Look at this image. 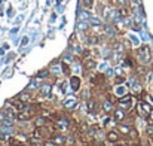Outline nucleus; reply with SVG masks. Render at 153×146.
<instances>
[{
    "label": "nucleus",
    "mask_w": 153,
    "mask_h": 146,
    "mask_svg": "<svg viewBox=\"0 0 153 146\" xmlns=\"http://www.w3.org/2000/svg\"><path fill=\"white\" fill-rule=\"evenodd\" d=\"M77 104H79V101H77V98H67L64 103H62V107L65 109V110H74L76 107H77Z\"/></svg>",
    "instance_id": "nucleus-14"
},
{
    "label": "nucleus",
    "mask_w": 153,
    "mask_h": 146,
    "mask_svg": "<svg viewBox=\"0 0 153 146\" xmlns=\"http://www.w3.org/2000/svg\"><path fill=\"white\" fill-rule=\"evenodd\" d=\"M152 67H153V63H152Z\"/></svg>",
    "instance_id": "nucleus-26"
},
{
    "label": "nucleus",
    "mask_w": 153,
    "mask_h": 146,
    "mask_svg": "<svg viewBox=\"0 0 153 146\" xmlns=\"http://www.w3.org/2000/svg\"><path fill=\"white\" fill-rule=\"evenodd\" d=\"M19 146H30V145H28V143H21Z\"/></svg>",
    "instance_id": "nucleus-25"
},
{
    "label": "nucleus",
    "mask_w": 153,
    "mask_h": 146,
    "mask_svg": "<svg viewBox=\"0 0 153 146\" xmlns=\"http://www.w3.org/2000/svg\"><path fill=\"white\" fill-rule=\"evenodd\" d=\"M135 60H137V63L144 64V66L150 64L153 61L150 46L149 45H141L140 48H137V51H135Z\"/></svg>",
    "instance_id": "nucleus-1"
},
{
    "label": "nucleus",
    "mask_w": 153,
    "mask_h": 146,
    "mask_svg": "<svg viewBox=\"0 0 153 146\" xmlns=\"http://www.w3.org/2000/svg\"><path fill=\"white\" fill-rule=\"evenodd\" d=\"M125 81H126V78H125L123 75H120V76L117 75V76L113 79V85H123V84H125Z\"/></svg>",
    "instance_id": "nucleus-21"
},
{
    "label": "nucleus",
    "mask_w": 153,
    "mask_h": 146,
    "mask_svg": "<svg viewBox=\"0 0 153 146\" xmlns=\"http://www.w3.org/2000/svg\"><path fill=\"white\" fill-rule=\"evenodd\" d=\"M43 146H56V145L52 142L51 137H48V139H45V140H43Z\"/></svg>",
    "instance_id": "nucleus-24"
},
{
    "label": "nucleus",
    "mask_w": 153,
    "mask_h": 146,
    "mask_svg": "<svg viewBox=\"0 0 153 146\" xmlns=\"http://www.w3.org/2000/svg\"><path fill=\"white\" fill-rule=\"evenodd\" d=\"M116 103L114 101H111L110 98H107L105 97V100H102L101 101V112L102 113H105V115H111V112L114 110V106Z\"/></svg>",
    "instance_id": "nucleus-8"
},
{
    "label": "nucleus",
    "mask_w": 153,
    "mask_h": 146,
    "mask_svg": "<svg viewBox=\"0 0 153 146\" xmlns=\"http://www.w3.org/2000/svg\"><path fill=\"white\" fill-rule=\"evenodd\" d=\"M144 133H146V136H147L149 139H150V137H153V122H150V124H147V125H146Z\"/></svg>",
    "instance_id": "nucleus-22"
},
{
    "label": "nucleus",
    "mask_w": 153,
    "mask_h": 146,
    "mask_svg": "<svg viewBox=\"0 0 153 146\" xmlns=\"http://www.w3.org/2000/svg\"><path fill=\"white\" fill-rule=\"evenodd\" d=\"M113 94L116 96V97H123L125 94H128V90H126V87L125 85H114V90H113Z\"/></svg>",
    "instance_id": "nucleus-15"
},
{
    "label": "nucleus",
    "mask_w": 153,
    "mask_h": 146,
    "mask_svg": "<svg viewBox=\"0 0 153 146\" xmlns=\"http://www.w3.org/2000/svg\"><path fill=\"white\" fill-rule=\"evenodd\" d=\"M89 84L92 85V87H97V88H101L102 85H105L107 84V78H105V75H102V73H98V72H95V73H91L89 72Z\"/></svg>",
    "instance_id": "nucleus-2"
},
{
    "label": "nucleus",
    "mask_w": 153,
    "mask_h": 146,
    "mask_svg": "<svg viewBox=\"0 0 153 146\" xmlns=\"http://www.w3.org/2000/svg\"><path fill=\"white\" fill-rule=\"evenodd\" d=\"M68 81H70V82H68V84H70V88H71L73 91H79V90H80V87H82V79H80L79 76H74V75H73V76H70Z\"/></svg>",
    "instance_id": "nucleus-12"
},
{
    "label": "nucleus",
    "mask_w": 153,
    "mask_h": 146,
    "mask_svg": "<svg viewBox=\"0 0 153 146\" xmlns=\"http://www.w3.org/2000/svg\"><path fill=\"white\" fill-rule=\"evenodd\" d=\"M131 128H132V124H128V122H125V121L116 124V130L120 133V136H128L129 131H131Z\"/></svg>",
    "instance_id": "nucleus-10"
},
{
    "label": "nucleus",
    "mask_w": 153,
    "mask_h": 146,
    "mask_svg": "<svg viewBox=\"0 0 153 146\" xmlns=\"http://www.w3.org/2000/svg\"><path fill=\"white\" fill-rule=\"evenodd\" d=\"M83 4H85L86 9H91L94 6V0H83Z\"/></svg>",
    "instance_id": "nucleus-23"
},
{
    "label": "nucleus",
    "mask_w": 153,
    "mask_h": 146,
    "mask_svg": "<svg viewBox=\"0 0 153 146\" xmlns=\"http://www.w3.org/2000/svg\"><path fill=\"white\" fill-rule=\"evenodd\" d=\"M27 104H28V103H25V101H22V100H19V98H16V100H13V101H12L10 107L18 113V112H22V110L27 107Z\"/></svg>",
    "instance_id": "nucleus-13"
},
{
    "label": "nucleus",
    "mask_w": 153,
    "mask_h": 146,
    "mask_svg": "<svg viewBox=\"0 0 153 146\" xmlns=\"http://www.w3.org/2000/svg\"><path fill=\"white\" fill-rule=\"evenodd\" d=\"M111 116H113V119H114L116 122H123V121L126 119V116H128V110H125L123 107L117 106V107H114V110L111 112Z\"/></svg>",
    "instance_id": "nucleus-5"
},
{
    "label": "nucleus",
    "mask_w": 153,
    "mask_h": 146,
    "mask_svg": "<svg viewBox=\"0 0 153 146\" xmlns=\"http://www.w3.org/2000/svg\"><path fill=\"white\" fill-rule=\"evenodd\" d=\"M120 133L116 130V127L114 128H111V130H107V134H105V142H110V143H117V142H120Z\"/></svg>",
    "instance_id": "nucleus-6"
},
{
    "label": "nucleus",
    "mask_w": 153,
    "mask_h": 146,
    "mask_svg": "<svg viewBox=\"0 0 153 146\" xmlns=\"http://www.w3.org/2000/svg\"><path fill=\"white\" fill-rule=\"evenodd\" d=\"M31 122H33V125H34V127H45V125L51 124L52 121L49 119V118H46L45 115L39 113V115H37V116H36V118H34V119H33Z\"/></svg>",
    "instance_id": "nucleus-9"
},
{
    "label": "nucleus",
    "mask_w": 153,
    "mask_h": 146,
    "mask_svg": "<svg viewBox=\"0 0 153 146\" xmlns=\"http://www.w3.org/2000/svg\"><path fill=\"white\" fill-rule=\"evenodd\" d=\"M51 139L56 146H65L67 145V134H64V133L55 131V133L51 136Z\"/></svg>",
    "instance_id": "nucleus-7"
},
{
    "label": "nucleus",
    "mask_w": 153,
    "mask_h": 146,
    "mask_svg": "<svg viewBox=\"0 0 153 146\" xmlns=\"http://www.w3.org/2000/svg\"><path fill=\"white\" fill-rule=\"evenodd\" d=\"M135 101V96H132V94H125L123 97H119L117 98V101H116V104L117 106H120V107H123L125 110H129V109H132V103Z\"/></svg>",
    "instance_id": "nucleus-4"
},
{
    "label": "nucleus",
    "mask_w": 153,
    "mask_h": 146,
    "mask_svg": "<svg viewBox=\"0 0 153 146\" xmlns=\"http://www.w3.org/2000/svg\"><path fill=\"white\" fill-rule=\"evenodd\" d=\"M95 67H97V60L94 57H89V58L83 60V69H85V72H92Z\"/></svg>",
    "instance_id": "nucleus-11"
},
{
    "label": "nucleus",
    "mask_w": 153,
    "mask_h": 146,
    "mask_svg": "<svg viewBox=\"0 0 153 146\" xmlns=\"http://www.w3.org/2000/svg\"><path fill=\"white\" fill-rule=\"evenodd\" d=\"M126 137H129V140H140V133H138V130L132 125V128H131V131H129V134H128Z\"/></svg>",
    "instance_id": "nucleus-18"
},
{
    "label": "nucleus",
    "mask_w": 153,
    "mask_h": 146,
    "mask_svg": "<svg viewBox=\"0 0 153 146\" xmlns=\"http://www.w3.org/2000/svg\"><path fill=\"white\" fill-rule=\"evenodd\" d=\"M117 13H119L120 18H128L131 15V10H129L128 6H119L117 7Z\"/></svg>",
    "instance_id": "nucleus-17"
},
{
    "label": "nucleus",
    "mask_w": 153,
    "mask_h": 146,
    "mask_svg": "<svg viewBox=\"0 0 153 146\" xmlns=\"http://www.w3.org/2000/svg\"><path fill=\"white\" fill-rule=\"evenodd\" d=\"M61 69H62V73H64L65 76H70V75H71V69H70V66H68L65 61H61Z\"/></svg>",
    "instance_id": "nucleus-20"
},
{
    "label": "nucleus",
    "mask_w": 153,
    "mask_h": 146,
    "mask_svg": "<svg viewBox=\"0 0 153 146\" xmlns=\"http://www.w3.org/2000/svg\"><path fill=\"white\" fill-rule=\"evenodd\" d=\"M85 109L89 115H95L98 112H101V104L100 101L97 100V97H89L85 103Z\"/></svg>",
    "instance_id": "nucleus-3"
},
{
    "label": "nucleus",
    "mask_w": 153,
    "mask_h": 146,
    "mask_svg": "<svg viewBox=\"0 0 153 146\" xmlns=\"http://www.w3.org/2000/svg\"><path fill=\"white\" fill-rule=\"evenodd\" d=\"M140 100H143V101H146V103H149L150 106L153 107V97L149 94V93H146V91H143L141 93V96H140Z\"/></svg>",
    "instance_id": "nucleus-19"
},
{
    "label": "nucleus",
    "mask_w": 153,
    "mask_h": 146,
    "mask_svg": "<svg viewBox=\"0 0 153 146\" xmlns=\"http://www.w3.org/2000/svg\"><path fill=\"white\" fill-rule=\"evenodd\" d=\"M51 91H52V85L49 84V82H45V84L40 87L39 94H40V96H43V97H48V96L51 94Z\"/></svg>",
    "instance_id": "nucleus-16"
}]
</instances>
